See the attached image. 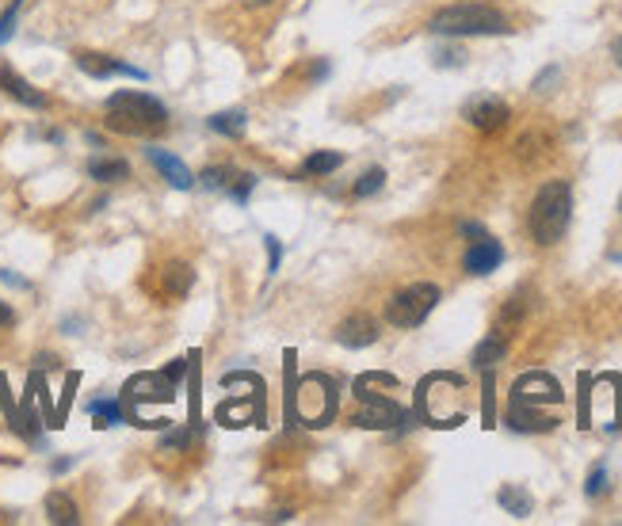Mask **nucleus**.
<instances>
[{
  "label": "nucleus",
  "mask_w": 622,
  "mask_h": 526,
  "mask_svg": "<svg viewBox=\"0 0 622 526\" xmlns=\"http://www.w3.org/2000/svg\"><path fill=\"white\" fill-rule=\"evenodd\" d=\"M176 401V381L164 378V371L157 374H134L122 389V412H130L138 420L141 405H172Z\"/></svg>",
  "instance_id": "nucleus-8"
},
{
  "label": "nucleus",
  "mask_w": 622,
  "mask_h": 526,
  "mask_svg": "<svg viewBox=\"0 0 622 526\" xmlns=\"http://www.w3.org/2000/svg\"><path fill=\"white\" fill-rule=\"evenodd\" d=\"M88 412H92L96 428H115V423H122V420H126L122 401H92V405H88Z\"/></svg>",
  "instance_id": "nucleus-24"
},
{
  "label": "nucleus",
  "mask_w": 622,
  "mask_h": 526,
  "mask_svg": "<svg viewBox=\"0 0 622 526\" xmlns=\"http://www.w3.org/2000/svg\"><path fill=\"white\" fill-rule=\"evenodd\" d=\"M573 221V183L569 180H546L539 195L531 203V214H527V230L534 237V245H558L565 237Z\"/></svg>",
  "instance_id": "nucleus-4"
},
{
  "label": "nucleus",
  "mask_w": 622,
  "mask_h": 526,
  "mask_svg": "<svg viewBox=\"0 0 622 526\" xmlns=\"http://www.w3.org/2000/svg\"><path fill=\"white\" fill-rule=\"evenodd\" d=\"M462 237H470V240H477V237H485V230L477 221H462Z\"/></svg>",
  "instance_id": "nucleus-35"
},
{
  "label": "nucleus",
  "mask_w": 622,
  "mask_h": 526,
  "mask_svg": "<svg viewBox=\"0 0 622 526\" xmlns=\"http://www.w3.org/2000/svg\"><path fill=\"white\" fill-rule=\"evenodd\" d=\"M504 423L512 431H523V435H546L558 428V416H546L542 408H531V405H519V401H508L504 408Z\"/></svg>",
  "instance_id": "nucleus-13"
},
{
  "label": "nucleus",
  "mask_w": 622,
  "mask_h": 526,
  "mask_svg": "<svg viewBox=\"0 0 622 526\" xmlns=\"http://www.w3.org/2000/svg\"><path fill=\"white\" fill-rule=\"evenodd\" d=\"M462 58H466L462 50H440L435 54V65H462Z\"/></svg>",
  "instance_id": "nucleus-33"
},
{
  "label": "nucleus",
  "mask_w": 622,
  "mask_h": 526,
  "mask_svg": "<svg viewBox=\"0 0 622 526\" xmlns=\"http://www.w3.org/2000/svg\"><path fill=\"white\" fill-rule=\"evenodd\" d=\"M618 214H622V198H618Z\"/></svg>",
  "instance_id": "nucleus-41"
},
{
  "label": "nucleus",
  "mask_w": 622,
  "mask_h": 526,
  "mask_svg": "<svg viewBox=\"0 0 622 526\" xmlns=\"http://www.w3.org/2000/svg\"><path fill=\"white\" fill-rule=\"evenodd\" d=\"M321 77H329V62H314V69H309V80H321Z\"/></svg>",
  "instance_id": "nucleus-36"
},
{
  "label": "nucleus",
  "mask_w": 622,
  "mask_h": 526,
  "mask_svg": "<svg viewBox=\"0 0 622 526\" xmlns=\"http://www.w3.org/2000/svg\"><path fill=\"white\" fill-rule=\"evenodd\" d=\"M104 115H107L104 119L107 130L126 134V138H149V134H161L168 126V107L161 99L149 96V92H134V88L107 96Z\"/></svg>",
  "instance_id": "nucleus-1"
},
{
  "label": "nucleus",
  "mask_w": 622,
  "mask_h": 526,
  "mask_svg": "<svg viewBox=\"0 0 622 526\" xmlns=\"http://www.w3.org/2000/svg\"><path fill=\"white\" fill-rule=\"evenodd\" d=\"M462 119L470 122L477 134H497L508 126V119H512V107H508L500 96H474L470 104L462 107Z\"/></svg>",
  "instance_id": "nucleus-10"
},
{
  "label": "nucleus",
  "mask_w": 622,
  "mask_h": 526,
  "mask_svg": "<svg viewBox=\"0 0 622 526\" xmlns=\"http://www.w3.org/2000/svg\"><path fill=\"white\" fill-rule=\"evenodd\" d=\"M336 344L351 347V351L371 347V344H378V324L371 317H363V313H356V317L340 321V329H336Z\"/></svg>",
  "instance_id": "nucleus-14"
},
{
  "label": "nucleus",
  "mask_w": 622,
  "mask_h": 526,
  "mask_svg": "<svg viewBox=\"0 0 622 526\" xmlns=\"http://www.w3.org/2000/svg\"><path fill=\"white\" fill-rule=\"evenodd\" d=\"M206 126L214 134H222V138H241L245 134V126H248V115L241 107H233V111H218V115H210L206 119Z\"/></svg>",
  "instance_id": "nucleus-23"
},
{
  "label": "nucleus",
  "mask_w": 622,
  "mask_h": 526,
  "mask_svg": "<svg viewBox=\"0 0 622 526\" xmlns=\"http://www.w3.org/2000/svg\"><path fill=\"white\" fill-rule=\"evenodd\" d=\"M500 263H504V245L500 240H492L489 233L470 240V248H466V255H462L466 275H492Z\"/></svg>",
  "instance_id": "nucleus-12"
},
{
  "label": "nucleus",
  "mask_w": 622,
  "mask_h": 526,
  "mask_svg": "<svg viewBox=\"0 0 622 526\" xmlns=\"http://www.w3.org/2000/svg\"><path fill=\"white\" fill-rule=\"evenodd\" d=\"M38 366H42V371H54V366H58V359H54V355H38V359H35Z\"/></svg>",
  "instance_id": "nucleus-38"
},
{
  "label": "nucleus",
  "mask_w": 622,
  "mask_h": 526,
  "mask_svg": "<svg viewBox=\"0 0 622 526\" xmlns=\"http://www.w3.org/2000/svg\"><path fill=\"white\" fill-rule=\"evenodd\" d=\"M432 35L443 38H470V35H508L512 23L500 8L492 4H477V0H458V4H447L432 16L428 23Z\"/></svg>",
  "instance_id": "nucleus-5"
},
{
  "label": "nucleus",
  "mask_w": 622,
  "mask_h": 526,
  "mask_svg": "<svg viewBox=\"0 0 622 526\" xmlns=\"http://www.w3.org/2000/svg\"><path fill=\"white\" fill-rule=\"evenodd\" d=\"M77 69L80 73H88L96 80H107V77H130V80H146L138 65H126L119 58H111V54H96V50H77Z\"/></svg>",
  "instance_id": "nucleus-11"
},
{
  "label": "nucleus",
  "mask_w": 622,
  "mask_h": 526,
  "mask_svg": "<svg viewBox=\"0 0 622 526\" xmlns=\"http://www.w3.org/2000/svg\"><path fill=\"white\" fill-rule=\"evenodd\" d=\"M252 188H256V176H252V172H233L230 183H225V195H230L233 203H248Z\"/></svg>",
  "instance_id": "nucleus-26"
},
{
  "label": "nucleus",
  "mask_w": 622,
  "mask_h": 526,
  "mask_svg": "<svg viewBox=\"0 0 622 526\" xmlns=\"http://www.w3.org/2000/svg\"><path fill=\"white\" fill-rule=\"evenodd\" d=\"M161 279H164V294H168V297H183V294H188V290L195 287V271H191L188 263H180V260L164 263Z\"/></svg>",
  "instance_id": "nucleus-22"
},
{
  "label": "nucleus",
  "mask_w": 622,
  "mask_h": 526,
  "mask_svg": "<svg viewBox=\"0 0 622 526\" xmlns=\"http://www.w3.org/2000/svg\"><path fill=\"white\" fill-rule=\"evenodd\" d=\"M382 188H386V168H366V172L356 180L351 195H356V198H371V195H378Z\"/></svg>",
  "instance_id": "nucleus-25"
},
{
  "label": "nucleus",
  "mask_w": 622,
  "mask_h": 526,
  "mask_svg": "<svg viewBox=\"0 0 622 526\" xmlns=\"http://www.w3.org/2000/svg\"><path fill=\"white\" fill-rule=\"evenodd\" d=\"M46 519H50L54 526H73V522H80V511H77V504H73V496L62 492V488H54V492L46 496Z\"/></svg>",
  "instance_id": "nucleus-19"
},
{
  "label": "nucleus",
  "mask_w": 622,
  "mask_h": 526,
  "mask_svg": "<svg viewBox=\"0 0 622 526\" xmlns=\"http://www.w3.org/2000/svg\"><path fill=\"white\" fill-rule=\"evenodd\" d=\"M611 58H615V65L622 69V35H618V38L611 42Z\"/></svg>",
  "instance_id": "nucleus-37"
},
{
  "label": "nucleus",
  "mask_w": 622,
  "mask_h": 526,
  "mask_svg": "<svg viewBox=\"0 0 622 526\" xmlns=\"http://www.w3.org/2000/svg\"><path fill=\"white\" fill-rule=\"evenodd\" d=\"M20 8H23V0H12V4L0 12V46L12 38V31H16V20H20Z\"/></svg>",
  "instance_id": "nucleus-28"
},
{
  "label": "nucleus",
  "mask_w": 622,
  "mask_h": 526,
  "mask_svg": "<svg viewBox=\"0 0 622 526\" xmlns=\"http://www.w3.org/2000/svg\"><path fill=\"white\" fill-rule=\"evenodd\" d=\"M504 355H508V332L497 329V332H489L482 344L474 347V366H477V371H492Z\"/></svg>",
  "instance_id": "nucleus-17"
},
{
  "label": "nucleus",
  "mask_w": 622,
  "mask_h": 526,
  "mask_svg": "<svg viewBox=\"0 0 622 526\" xmlns=\"http://www.w3.org/2000/svg\"><path fill=\"white\" fill-rule=\"evenodd\" d=\"M230 176H233V168L230 164H214V168H203V188L206 191H225V183H230Z\"/></svg>",
  "instance_id": "nucleus-27"
},
{
  "label": "nucleus",
  "mask_w": 622,
  "mask_h": 526,
  "mask_svg": "<svg viewBox=\"0 0 622 526\" xmlns=\"http://www.w3.org/2000/svg\"><path fill=\"white\" fill-rule=\"evenodd\" d=\"M393 374L386 371H371V374H359L356 378V416L351 423L356 428H366V431H393V428H405L408 423V412L398 405V397L390 393H378L382 381H390Z\"/></svg>",
  "instance_id": "nucleus-6"
},
{
  "label": "nucleus",
  "mask_w": 622,
  "mask_h": 526,
  "mask_svg": "<svg viewBox=\"0 0 622 526\" xmlns=\"http://www.w3.org/2000/svg\"><path fill=\"white\" fill-rule=\"evenodd\" d=\"M272 4V0H248V8H267Z\"/></svg>",
  "instance_id": "nucleus-40"
},
{
  "label": "nucleus",
  "mask_w": 622,
  "mask_h": 526,
  "mask_svg": "<svg viewBox=\"0 0 622 526\" xmlns=\"http://www.w3.org/2000/svg\"><path fill=\"white\" fill-rule=\"evenodd\" d=\"M195 438V431L191 428H172V431H164V438H161V450H183Z\"/></svg>",
  "instance_id": "nucleus-29"
},
{
  "label": "nucleus",
  "mask_w": 622,
  "mask_h": 526,
  "mask_svg": "<svg viewBox=\"0 0 622 526\" xmlns=\"http://www.w3.org/2000/svg\"><path fill=\"white\" fill-rule=\"evenodd\" d=\"M508 401H519V405H531V408H546V405H561L565 393H561V381L546 371H527L516 378L512 393Z\"/></svg>",
  "instance_id": "nucleus-9"
},
{
  "label": "nucleus",
  "mask_w": 622,
  "mask_h": 526,
  "mask_svg": "<svg viewBox=\"0 0 622 526\" xmlns=\"http://www.w3.org/2000/svg\"><path fill=\"white\" fill-rule=\"evenodd\" d=\"M12 324H16V309L0 302V329H12Z\"/></svg>",
  "instance_id": "nucleus-34"
},
{
  "label": "nucleus",
  "mask_w": 622,
  "mask_h": 526,
  "mask_svg": "<svg viewBox=\"0 0 622 526\" xmlns=\"http://www.w3.org/2000/svg\"><path fill=\"white\" fill-rule=\"evenodd\" d=\"M69 465H73V458H58V462H54V473H65Z\"/></svg>",
  "instance_id": "nucleus-39"
},
{
  "label": "nucleus",
  "mask_w": 622,
  "mask_h": 526,
  "mask_svg": "<svg viewBox=\"0 0 622 526\" xmlns=\"http://www.w3.org/2000/svg\"><path fill=\"white\" fill-rule=\"evenodd\" d=\"M462 389H466V378L462 374H447V371L428 374L416 386V408H413V416L424 420V423H432V428H458V423L466 420Z\"/></svg>",
  "instance_id": "nucleus-3"
},
{
  "label": "nucleus",
  "mask_w": 622,
  "mask_h": 526,
  "mask_svg": "<svg viewBox=\"0 0 622 526\" xmlns=\"http://www.w3.org/2000/svg\"><path fill=\"white\" fill-rule=\"evenodd\" d=\"M558 73H561L558 65H550V69H542V77H534V92H550L546 84H554V80H558Z\"/></svg>",
  "instance_id": "nucleus-32"
},
{
  "label": "nucleus",
  "mask_w": 622,
  "mask_h": 526,
  "mask_svg": "<svg viewBox=\"0 0 622 526\" xmlns=\"http://www.w3.org/2000/svg\"><path fill=\"white\" fill-rule=\"evenodd\" d=\"M440 305V287L435 282H413V287L398 290L386 302V324L393 329H416L428 321V313Z\"/></svg>",
  "instance_id": "nucleus-7"
},
{
  "label": "nucleus",
  "mask_w": 622,
  "mask_h": 526,
  "mask_svg": "<svg viewBox=\"0 0 622 526\" xmlns=\"http://www.w3.org/2000/svg\"><path fill=\"white\" fill-rule=\"evenodd\" d=\"M497 504H500L512 519H527L531 511H534V496L523 488V485H504V488L497 492Z\"/></svg>",
  "instance_id": "nucleus-20"
},
{
  "label": "nucleus",
  "mask_w": 622,
  "mask_h": 526,
  "mask_svg": "<svg viewBox=\"0 0 622 526\" xmlns=\"http://www.w3.org/2000/svg\"><path fill=\"white\" fill-rule=\"evenodd\" d=\"M340 164H344V153H336V149H317V153H309L306 161H302V176L324 180V176H332Z\"/></svg>",
  "instance_id": "nucleus-21"
},
{
  "label": "nucleus",
  "mask_w": 622,
  "mask_h": 526,
  "mask_svg": "<svg viewBox=\"0 0 622 526\" xmlns=\"http://www.w3.org/2000/svg\"><path fill=\"white\" fill-rule=\"evenodd\" d=\"M149 161H153V168L161 172V180L164 183H172L176 191H191L195 188V176H191V168L180 161V156H172L168 149H149Z\"/></svg>",
  "instance_id": "nucleus-15"
},
{
  "label": "nucleus",
  "mask_w": 622,
  "mask_h": 526,
  "mask_svg": "<svg viewBox=\"0 0 622 526\" xmlns=\"http://www.w3.org/2000/svg\"><path fill=\"white\" fill-rule=\"evenodd\" d=\"M0 92L12 96V99H16V104H23V107H35V111L46 107V96H42L31 80H23L16 69H8V65L0 69Z\"/></svg>",
  "instance_id": "nucleus-16"
},
{
  "label": "nucleus",
  "mask_w": 622,
  "mask_h": 526,
  "mask_svg": "<svg viewBox=\"0 0 622 526\" xmlns=\"http://www.w3.org/2000/svg\"><path fill=\"white\" fill-rule=\"evenodd\" d=\"M264 245H267V275H275L282 263V245H279V237H264Z\"/></svg>",
  "instance_id": "nucleus-31"
},
{
  "label": "nucleus",
  "mask_w": 622,
  "mask_h": 526,
  "mask_svg": "<svg viewBox=\"0 0 622 526\" xmlns=\"http://www.w3.org/2000/svg\"><path fill=\"white\" fill-rule=\"evenodd\" d=\"M287 420L294 428V420L306 423V428H329L336 420V408H340V389H336L332 374H302V381L294 386V378H287Z\"/></svg>",
  "instance_id": "nucleus-2"
},
{
  "label": "nucleus",
  "mask_w": 622,
  "mask_h": 526,
  "mask_svg": "<svg viewBox=\"0 0 622 526\" xmlns=\"http://www.w3.org/2000/svg\"><path fill=\"white\" fill-rule=\"evenodd\" d=\"M584 492L592 496V500L607 492V469H603V465H596V469H592V473H588V485H584Z\"/></svg>",
  "instance_id": "nucleus-30"
},
{
  "label": "nucleus",
  "mask_w": 622,
  "mask_h": 526,
  "mask_svg": "<svg viewBox=\"0 0 622 526\" xmlns=\"http://www.w3.org/2000/svg\"><path fill=\"white\" fill-rule=\"evenodd\" d=\"M88 176L96 183H119V180H130V164L122 161V156H92L88 161Z\"/></svg>",
  "instance_id": "nucleus-18"
}]
</instances>
